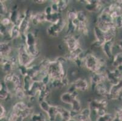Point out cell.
<instances>
[{
  "label": "cell",
  "mask_w": 122,
  "mask_h": 121,
  "mask_svg": "<svg viewBox=\"0 0 122 121\" xmlns=\"http://www.w3.org/2000/svg\"><path fill=\"white\" fill-rule=\"evenodd\" d=\"M47 74L51 80L62 79L67 76V72L65 69V65L55 58L51 59L49 66L47 70Z\"/></svg>",
  "instance_id": "obj_1"
},
{
  "label": "cell",
  "mask_w": 122,
  "mask_h": 121,
  "mask_svg": "<svg viewBox=\"0 0 122 121\" xmlns=\"http://www.w3.org/2000/svg\"><path fill=\"white\" fill-rule=\"evenodd\" d=\"M109 101L106 98L90 99L88 100V106L97 117H100L108 113Z\"/></svg>",
  "instance_id": "obj_2"
},
{
  "label": "cell",
  "mask_w": 122,
  "mask_h": 121,
  "mask_svg": "<svg viewBox=\"0 0 122 121\" xmlns=\"http://www.w3.org/2000/svg\"><path fill=\"white\" fill-rule=\"evenodd\" d=\"M21 39L25 44L30 55L36 59L39 57L40 51L38 46V39L36 34L34 32L30 31Z\"/></svg>",
  "instance_id": "obj_3"
},
{
  "label": "cell",
  "mask_w": 122,
  "mask_h": 121,
  "mask_svg": "<svg viewBox=\"0 0 122 121\" xmlns=\"http://www.w3.org/2000/svg\"><path fill=\"white\" fill-rule=\"evenodd\" d=\"M16 55L18 60L19 65L29 67L35 61L36 58L31 56L27 51L24 42H22L16 47Z\"/></svg>",
  "instance_id": "obj_4"
},
{
  "label": "cell",
  "mask_w": 122,
  "mask_h": 121,
  "mask_svg": "<svg viewBox=\"0 0 122 121\" xmlns=\"http://www.w3.org/2000/svg\"><path fill=\"white\" fill-rule=\"evenodd\" d=\"M67 23L68 21L66 18L62 17L57 23L50 24L47 27L46 30L47 35L52 38H57L64 30L66 29Z\"/></svg>",
  "instance_id": "obj_5"
},
{
  "label": "cell",
  "mask_w": 122,
  "mask_h": 121,
  "mask_svg": "<svg viewBox=\"0 0 122 121\" xmlns=\"http://www.w3.org/2000/svg\"><path fill=\"white\" fill-rule=\"evenodd\" d=\"M91 87L89 81H87L85 77H79L74 80L69 86L68 92H87Z\"/></svg>",
  "instance_id": "obj_6"
},
{
  "label": "cell",
  "mask_w": 122,
  "mask_h": 121,
  "mask_svg": "<svg viewBox=\"0 0 122 121\" xmlns=\"http://www.w3.org/2000/svg\"><path fill=\"white\" fill-rule=\"evenodd\" d=\"M63 41L68 52H72L81 47L79 36L75 34H66L63 36Z\"/></svg>",
  "instance_id": "obj_7"
},
{
  "label": "cell",
  "mask_w": 122,
  "mask_h": 121,
  "mask_svg": "<svg viewBox=\"0 0 122 121\" xmlns=\"http://www.w3.org/2000/svg\"><path fill=\"white\" fill-rule=\"evenodd\" d=\"M106 99L109 101H122V81L119 82L118 84L111 85L109 95Z\"/></svg>",
  "instance_id": "obj_8"
},
{
  "label": "cell",
  "mask_w": 122,
  "mask_h": 121,
  "mask_svg": "<svg viewBox=\"0 0 122 121\" xmlns=\"http://www.w3.org/2000/svg\"><path fill=\"white\" fill-rule=\"evenodd\" d=\"M107 82L111 85L118 84L122 81V71L117 68H111L106 70Z\"/></svg>",
  "instance_id": "obj_9"
},
{
  "label": "cell",
  "mask_w": 122,
  "mask_h": 121,
  "mask_svg": "<svg viewBox=\"0 0 122 121\" xmlns=\"http://www.w3.org/2000/svg\"><path fill=\"white\" fill-rule=\"evenodd\" d=\"M115 46V40H114V41H107L105 43L101 48L102 53L105 57L107 59L110 60L111 61L114 56V49Z\"/></svg>",
  "instance_id": "obj_10"
},
{
  "label": "cell",
  "mask_w": 122,
  "mask_h": 121,
  "mask_svg": "<svg viewBox=\"0 0 122 121\" xmlns=\"http://www.w3.org/2000/svg\"><path fill=\"white\" fill-rule=\"evenodd\" d=\"M106 72L91 73V76H89V82L91 87L100 83L107 82Z\"/></svg>",
  "instance_id": "obj_11"
},
{
  "label": "cell",
  "mask_w": 122,
  "mask_h": 121,
  "mask_svg": "<svg viewBox=\"0 0 122 121\" xmlns=\"http://www.w3.org/2000/svg\"><path fill=\"white\" fill-rule=\"evenodd\" d=\"M13 45L10 41H3L0 43L1 57H10L12 55Z\"/></svg>",
  "instance_id": "obj_12"
},
{
  "label": "cell",
  "mask_w": 122,
  "mask_h": 121,
  "mask_svg": "<svg viewBox=\"0 0 122 121\" xmlns=\"http://www.w3.org/2000/svg\"><path fill=\"white\" fill-rule=\"evenodd\" d=\"M107 84H108L107 82L100 83V84H98L97 85H95V86H94L92 88L94 92L98 96H100L101 97L107 98V96L109 95V88H110V87H108Z\"/></svg>",
  "instance_id": "obj_13"
},
{
  "label": "cell",
  "mask_w": 122,
  "mask_h": 121,
  "mask_svg": "<svg viewBox=\"0 0 122 121\" xmlns=\"http://www.w3.org/2000/svg\"><path fill=\"white\" fill-rule=\"evenodd\" d=\"M78 92L77 91L75 92H64L60 95V100L63 103L67 105H69V106L72 104V103L74 101L75 99L78 98Z\"/></svg>",
  "instance_id": "obj_14"
},
{
  "label": "cell",
  "mask_w": 122,
  "mask_h": 121,
  "mask_svg": "<svg viewBox=\"0 0 122 121\" xmlns=\"http://www.w3.org/2000/svg\"><path fill=\"white\" fill-rule=\"evenodd\" d=\"M31 23L34 26L46 23V14L43 11L33 12L30 18Z\"/></svg>",
  "instance_id": "obj_15"
},
{
  "label": "cell",
  "mask_w": 122,
  "mask_h": 121,
  "mask_svg": "<svg viewBox=\"0 0 122 121\" xmlns=\"http://www.w3.org/2000/svg\"><path fill=\"white\" fill-rule=\"evenodd\" d=\"M13 95L10 92L7 85L1 81L0 83V99L1 101L7 102L12 99Z\"/></svg>",
  "instance_id": "obj_16"
},
{
  "label": "cell",
  "mask_w": 122,
  "mask_h": 121,
  "mask_svg": "<svg viewBox=\"0 0 122 121\" xmlns=\"http://www.w3.org/2000/svg\"><path fill=\"white\" fill-rule=\"evenodd\" d=\"M58 111V117L61 121H67L72 117L71 111L70 110L67 109L61 105H57Z\"/></svg>",
  "instance_id": "obj_17"
},
{
  "label": "cell",
  "mask_w": 122,
  "mask_h": 121,
  "mask_svg": "<svg viewBox=\"0 0 122 121\" xmlns=\"http://www.w3.org/2000/svg\"><path fill=\"white\" fill-rule=\"evenodd\" d=\"M111 67L122 71V52H118L114 55L111 61Z\"/></svg>",
  "instance_id": "obj_18"
},
{
  "label": "cell",
  "mask_w": 122,
  "mask_h": 121,
  "mask_svg": "<svg viewBox=\"0 0 122 121\" xmlns=\"http://www.w3.org/2000/svg\"><path fill=\"white\" fill-rule=\"evenodd\" d=\"M9 38L10 41L21 38V34L18 25H12L10 27L9 30Z\"/></svg>",
  "instance_id": "obj_19"
},
{
  "label": "cell",
  "mask_w": 122,
  "mask_h": 121,
  "mask_svg": "<svg viewBox=\"0 0 122 121\" xmlns=\"http://www.w3.org/2000/svg\"><path fill=\"white\" fill-rule=\"evenodd\" d=\"M63 17L61 13L52 12L49 15H46V23H50V24H55Z\"/></svg>",
  "instance_id": "obj_20"
},
{
  "label": "cell",
  "mask_w": 122,
  "mask_h": 121,
  "mask_svg": "<svg viewBox=\"0 0 122 121\" xmlns=\"http://www.w3.org/2000/svg\"><path fill=\"white\" fill-rule=\"evenodd\" d=\"M71 107V112L75 113H78L81 111L83 109V106H82L81 102L78 98H76L74 100V101L72 103V104L70 105Z\"/></svg>",
  "instance_id": "obj_21"
},
{
  "label": "cell",
  "mask_w": 122,
  "mask_h": 121,
  "mask_svg": "<svg viewBox=\"0 0 122 121\" xmlns=\"http://www.w3.org/2000/svg\"><path fill=\"white\" fill-rule=\"evenodd\" d=\"M116 119V115L115 113H107L106 115L100 117H97L95 121H115Z\"/></svg>",
  "instance_id": "obj_22"
},
{
  "label": "cell",
  "mask_w": 122,
  "mask_h": 121,
  "mask_svg": "<svg viewBox=\"0 0 122 121\" xmlns=\"http://www.w3.org/2000/svg\"><path fill=\"white\" fill-rule=\"evenodd\" d=\"M45 115L43 112L34 113L30 117V119L32 121H46L47 117Z\"/></svg>",
  "instance_id": "obj_23"
},
{
  "label": "cell",
  "mask_w": 122,
  "mask_h": 121,
  "mask_svg": "<svg viewBox=\"0 0 122 121\" xmlns=\"http://www.w3.org/2000/svg\"><path fill=\"white\" fill-rule=\"evenodd\" d=\"M0 6H1V16L2 17L8 16L10 10L7 5V3L5 1H0Z\"/></svg>",
  "instance_id": "obj_24"
},
{
  "label": "cell",
  "mask_w": 122,
  "mask_h": 121,
  "mask_svg": "<svg viewBox=\"0 0 122 121\" xmlns=\"http://www.w3.org/2000/svg\"><path fill=\"white\" fill-rule=\"evenodd\" d=\"M70 4L69 1H66V0H58L57 4L58 6L59 12L60 13H63L65 10L67 9V7Z\"/></svg>",
  "instance_id": "obj_25"
},
{
  "label": "cell",
  "mask_w": 122,
  "mask_h": 121,
  "mask_svg": "<svg viewBox=\"0 0 122 121\" xmlns=\"http://www.w3.org/2000/svg\"><path fill=\"white\" fill-rule=\"evenodd\" d=\"M38 104H39V107L41 110L45 114H46L48 112L49 110L50 107L52 105L48 101H43L39 102Z\"/></svg>",
  "instance_id": "obj_26"
},
{
  "label": "cell",
  "mask_w": 122,
  "mask_h": 121,
  "mask_svg": "<svg viewBox=\"0 0 122 121\" xmlns=\"http://www.w3.org/2000/svg\"><path fill=\"white\" fill-rule=\"evenodd\" d=\"M13 24H12L10 19L9 18V16H4V17L1 18V25L5 27H10Z\"/></svg>",
  "instance_id": "obj_27"
},
{
  "label": "cell",
  "mask_w": 122,
  "mask_h": 121,
  "mask_svg": "<svg viewBox=\"0 0 122 121\" xmlns=\"http://www.w3.org/2000/svg\"><path fill=\"white\" fill-rule=\"evenodd\" d=\"M114 24L117 29L120 30L122 29V16H119L114 20Z\"/></svg>",
  "instance_id": "obj_28"
},
{
  "label": "cell",
  "mask_w": 122,
  "mask_h": 121,
  "mask_svg": "<svg viewBox=\"0 0 122 121\" xmlns=\"http://www.w3.org/2000/svg\"><path fill=\"white\" fill-rule=\"evenodd\" d=\"M7 110L5 109V107L3 104H1L0 105V119H3L7 116Z\"/></svg>",
  "instance_id": "obj_29"
},
{
  "label": "cell",
  "mask_w": 122,
  "mask_h": 121,
  "mask_svg": "<svg viewBox=\"0 0 122 121\" xmlns=\"http://www.w3.org/2000/svg\"><path fill=\"white\" fill-rule=\"evenodd\" d=\"M33 2H34V3L36 4H40V5H42V4H44L45 3H46V2H47V1H45V0H35V1H33Z\"/></svg>",
  "instance_id": "obj_30"
},
{
  "label": "cell",
  "mask_w": 122,
  "mask_h": 121,
  "mask_svg": "<svg viewBox=\"0 0 122 121\" xmlns=\"http://www.w3.org/2000/svg\"><path fill=\"white\" fill-rule=\"evenodd\" d=\"M67 121H77L76 119H75V118H74V117H71V118L70 119Z\"/></svg>",
  "instance_id": "obj_31"
},
{
  "label": "cell",
  "mask_w": 122,
  "mask_h": 121,
  "mask_svg": "<svg viewBox=\"0 0 122 121\" xmlns=\"http://www.w3.org/2000/svg\"><path fill=\"white\" fill-rule=\"evenodd\" d=\"M92 121V117H91V118L87 119H86L85 121Z\"/></svg>",
  "instance_id": "obj_32"
}]
</instances>
